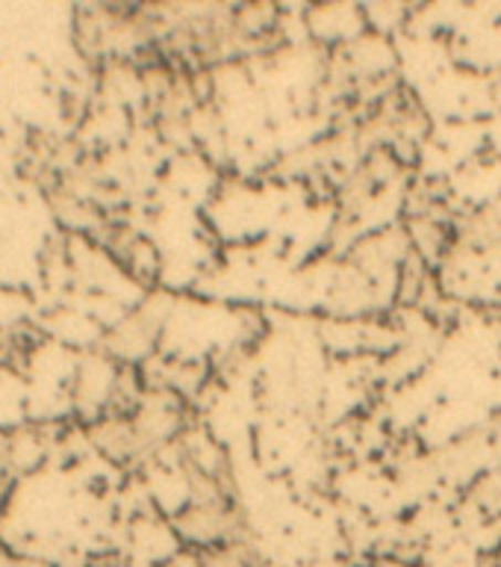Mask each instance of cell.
Returning a JSON list of instances; mask_svg holds the SVG:
<instances>
[{
  "label": "cell",
  "mask_w": 501,
  "mask_h": 567,
  "mask_svg": "<svg viewBox=\"0 0 501 567\" xmlns=\"http://www.w3.org/2000/svg\"><path fill=\"white\" fill-rule=\"evenodd\" d=\"M175 538L192 553L221 547L230 540L251 538L248 520L233 496H219V499H189L180 512L171 517Z\"/></svg>",
  "instance_id": "cell-1"
},
{
  "label": "cell",
  "mask_w": 501,
  "mask_h": 567,
  "mask_svg": "<svg viewBox=\"0 0 501 567\" xmlns=\"http://www.w3.org/2000/svg\"><path fill=\"white\" fill-rule=\"evenodd\" d=\"M159 337V326L154 319L139 310V313H131V317L118 322V326L109 331L106 337V346H109V354L118 358L124 367H131V363L142 361V358H148L154 352V346H157Z\"/></svg>",
  "instance_id": "cell-2"
},
{
  "label": "cell",
  "mask_w": 501,
  "mask_h": 567,
  "mask_svg": "<svg viewBox=\"0 0 501 567\" xmlns=\"http://www.w3.org/2000/svg\"><path fill=\"white\" fill-rule=\"evenodd\" d=\"M198 565L201 567H272L265 561L263 549L257 547L251 538L230 540V544H221V547L203 549V553H195Z\"/></svg>",
  "instance_id": "cell-3"
},
{
  "label": "cell",
  "mask_w": 501,
  "mask_h": 567,
  "mask_svg": "<svg viewBox=\"0 0 501 567\" xmlns=\"http://www.w3.org/2000/svg\"><path fill=\"white\" fill-rule=\"evenodd\" d=\"M414 567H416V565H414Z\"/></svg>",
  "instance_id": "cell-4"
}]
</instances>
